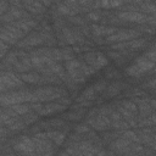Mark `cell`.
Segmentation results:
<instances>
[{"mask_svg": "<svg viewBox=\"0 0 156 156\" xmlns=\"http://www.w3.org/2000/svg\"><path fill=\"white\" fill-rule=\"evenodd\" d=\"M10 107H11V108L17 113V115H26V113H27V112H29V110H30L29 105H27L26 102L10 105Z\"/></svg>", "mask_w": 156, "mask_h": 156, "instance_id": "cell-14", "label": "cell"}, {"mask_svg": "<svg viewBox=\"0 0 156 156\" xmlns=\"http://www.w3.org/2000/svg\"><path fill=\"white\" fill-rule=\"evenodd\" d=\"M105 85H106V84H105V82H104V80H100V82H99V83H96L93 88H94V90H95V91H101V90L105 88Z\"/></svg>", "mask_w": 156, "mask_h": 156, "instance_id": "cell-22", "label": "cell"}, {"mask_svg": "<svg viewBox=\"0 0 156 156\" xmlns=\"http://www.w3.org/2000/svg\"><path fill=\"white\" fill-rule=\"evenodd\" d=\"M144 57H146L147 60H150V61H152L154 63H156V49L152 48L151 50H149L147 52H145V54H144Z\"/></svg>", "mask_w": 156, "mask_h": 156, "instance_id": "cell-18", "label": "cell"}, {"mask_svg": "<svg viewBox=\"0 0 156 156\" xmlns=\"http://www.w3.org/2000/svg\"><path fill=\"white\" fill-rule=\"evenodd\" d=\"M149 119H145L144 122H143V124H155L156 123V113H154V115H151L150 117H147Z\"/></svg>", "mask_w": 156, "mask_h": 156, "instance_id": "cell-21", "label": "cell"}, {"mask_svg": "<svg viewBox=\"0 0 156 156\" xmlns=\"http://www.w3.org/2000/svg\"><path fill=\"white\" fill-rule=\"evenodd\" d=\"M21 79H22L23 82H27V83H38V82H40L39 74H38V73H34V72L22 73Z\"/></svg>", "mask_w": 156, "mask_h": 156, "instance_id": "cell-15", "label": "cell"}, {"mask_svg": "<svg viewBox=\"0 0 156 156\" xmlns=\"http://www.w3.org/2000/svg\"><path fill=\"white\" fill-rule=\"evenodd\" d=\"M84 60L87 61L88 65H90L95 69L101 68L105 65H107V58L100 52H88L84 55Z\"/></svg>", "mask_w": 156, "mask_h": 156, "instance_id": "cell-6", "label": "cell"}, {"mask_svg": "<svg viewBox=\"0 0 156 156\" xmlns=\"http://www.w3.org/2000/svg\"><path fill=\"white\" fill-rule=\"evenodd\" d=\"M141 9H143V11L149 12V13H151V15H155V13H156V5H154V4H150V2L143 4V5H141Z\"/></svg>", "mask_w": 156, "mask_h": 156, "instance_id": "cell-17", "label": "cell"}, {"mask_svg": "<svg viewBox=\"0 0 156 156\" xmlns=\"http://www.w3.org/2000/svg\"><path fill=\"white\" fill-rule=\"evenodd\" d=\"M126 73L127 74H129V76H132V77H140V76H143L144 74V72L134 63V65H132L128 69H126Z\"/></svg>", "mask_w": 156, "mask_h": 156, "instance_id": "cell-16", "label": "cell"}, {"mask_svg": "<svg viewBox=\"0 0 156 156\" xmlns=\"http://www.w3.org/2000/svg\"><path fill=\"white\" fill-rule=\"evenodd\" d=\"M23 83H22V79L18 78L15 73L12 72H2L1 74V90L2 93H5L6 89H13V88H17V87H21Z\"/></svg>", "mask_w": 156, "mask_h": 156, "instance_id": "cell-4", "label": "cell"}, {"mask_svg": "<svg viewBox=\"0 0 156 156\" xmlns=\"http://www.w3.org/2000/svg\"><path fill=\"white\" fill-rule=\"evenodd\" d=\"M67 1H69V4H76V0H67Z\"/></svg>", "mask_w": 156, "mask_h": 156, "instance_id": "cell-25", "label": "cell"}, {"mask_svg": "<svg viewBox=\"0 0 156 156\" xmlns=\"http://www.w3.org/2000/svg\"><path fill=\"white\" fill-rule=\"evenodd\" d=\"M139 35V32L133 30V29H127V30H119L116 32L111 35L107 37L106 41L108 43H117V41H127V40H133Z\"/></svg>", "mask_w": 156, "mask_h": 156, "instance_id": "cell-5", "label": "cell"}, {"mask_svg": "<svg viewBox=\"0 0 156 156\" xmlns=\"http://www.w3.org/2000/svg\"><path fill=\"white\" fill-rule=\"evenodd\" d=\"M43 41V37L39 34H30L29 37H27L26 39H23L22 41L18 43V46L21 48H26V46H34V45H39Z\"/></svg>", "mask_w": 156, "mask_h": 156, "instance_id": "cell-10", "label": "cell"}, {"mask_svg": "<svg viewBox=\"0 0 156 156\" xmlns=\"http://www.w3.org/2000/svg\"><path fill=\"white\" fill-rule=\"evenodd\" d=\"M118 18L123 20V21H127V22H136V23L146 22V16L140 13V12H135V11L121 12V13H118Z\"/></svg>", "mask_w": 156, "mask_h": 156, "instance_id": "cell-9", "label": "cell"}, {"mask_svg": "<svg viewBox=\"0 0 156 156\" xmlns=\"http://www.w3.org/2000/svg\"><path fill=\"white\" fill-rule=\"evenodd\" d=\"M88 130H89V128L85 127V126H79V127L76 128V132H77V133H80V132H88Z\"/></svg>", "mask_w": 156, "mask_h": 156, "instance_id": "cell-23", "label": "cell"}, {"mask_svg": "<svg viewBox=\"0 0 156 156\" xmlns=\"http://www.w3.org/2000/svg\"><path fill=\"white\" fill-rule=\"evenodd\" d=\"M127 1H141V0H127Z\"/></svg>", "mask_w": 156, "mask_h": 156, "instance_id": "cell-27", "label": "cell"}, {"mask_svg": "<svg viewBox=\"0 0 156 156\" xmlns=\"http://www.w3.org/2000/svg\"><path fill=\"white\" fill-rule=\"evenodd\" d=\"M37 24V22H34V21H32V20H20V21H17V22H15L13 23V26H16L17 28H20L21 30H23V32H27V30H29V29H32L34 26Z\"/></svg>", "mask_w": 156, "mask_h": 156, "instance_id": "cell-12", "label": "cell"}, {"mask_svg": "<svg viewBox=\"0 0 156 156\" xmlns=\"http://www.w3.org/2000/svg\"><path fill=\"white\" fill-rule=\"evenodd\" d=\"M89 18H93V20H99V16H98V15H89Z\"/></svg>", "mask_w": 156, "mask_h": 156, "instance_id": "cell-24", "label": "cell"}, {"mask_svg": "<svg viewBox=\"0 0 156 156\" xmlns=\"http://www.w3.org/2000/svg\"><path fill=\"white\" fill-rule=\"evenodd\" d=\"M134 63H135V65H136V66H138V67H139L144 73H146L147 71H151V69L156 66V63H154L152 61L147 60V58H146V57H144V56H143V57H139Z\"/></svg>", "mask_w": 156, "mask_h": 156, "instance_id": "cell-11", "label": "cell"}, {"mask_svg": "<svg viewBox=\"0 0 156 156\" xmlns=\"http://www.w3.org/2000/svg\"><path fill=\"white\" fill-rule=\"evenodd\" d=\"M46 135H48V138H49L54 144H56V145L61 144V143L65 140V134L61 133V132H57V130H55V132H48Z\"/></svg>", "mask_w": 156, "mask_h": 156, "instance_id": "cell-13", "label": "cell"}, {"mask_svg": "<svg viewBox=\"0 0 156 156\" xmlns=\"http://www.w3.org/2000/svg\"><path fill=\"white\" fill-rule=\"evenodd\" d=\"M22 102H34V94H33V91L20 90V91L2 93V96H1L2 106H10V105L22 104Z\"/></svg>", "mask_w": 156, "mask_h": 156, "instance_id": "cell-1", "label": "cell"}, {"mask_svg": "<svg viewBox=\"0 0 156 156\" xmlns=\"http://www.w3.org/2000/svg\"><path fill=\"white\" fill-rule=\"evenodd\" d=\"M151 85H154V87H156V79H155V80H154V82L151 83Z\"/></svg>", "mask_w": 156, "mask_h": 156, "instance_id": "cell-26", "label": "cell"}, {"mask_svg": "<svg viewBox=\"0 0 156 156\" xmlns=\"http://www.w3.org/2000/svg\"><path fill=\"white\" fill-rule=\"evenodd\" d=\"M89 124L91 127H94L95 129H98V130H104V129H107L111 126V119H110L108 115L100 113V115H96L95 117H93L89 121Z\"/></svg>", "mask_w": 156, "mask_h": 156, "instance_id": "cell-8", "label": "cell"}, {"mask_svg": "<svg viewBox=\"0 0 156 156\" xmlns=\"http://www.w3.org/2000/svg\"><path fill=\"white\" fill-rule=\"evenodd\" d=\"M154 140H155V143H156V136H155V139H154Z\"/></svg>", "mask_w": 156, "mask_h": 156, "instance_id": "cell-28", "label": "cell"}, {"mask_svg": "<svg viewBox=\"0 0 156 156\" xmlns=\"http://www.w3.org/2000/svg\"><path fill=\"white\" fill-rule=\"evenodd\" d=\"M15 149H17L21 154H37L33 138L22 136V138L18 139L17 143L15 144Z\"/></svg>", "mask_w": 156, "mask_h": 156, "instance_id": "cell-7", "label": "cell"}, {"mask_svg": "<svg viewBox=\"0 0 156 156\" xmlns=\"http://www.w3.org/2000/svg\"><path fill=\"white\" fill-rule=\"evenodd\" d=\"M23 35H24V32L21 30L20 28H17L13 24L4 26L2 29H1V41H5L9 45L16 43Z\"/></svg>", "mask_w": 156, "mask_h": 156, "instance_id": "cell-3", "label": "cell"}, {"mask_svg": "<svg viewBox=\"0 0 156 156\" xmlns=\"http://www.w3.org/2000/svg\"><path fill=\"white\" fill-rule=\"evenodd\" d=\"M58 11H60L61 13H63V15H72V13H73V12L71 11V9H69L68 5H60V6H58Z\"/></svg>", "mask_w": 156, "mask_h": 156, "instance_id": "cell-20", "label": "cell"}, {"mask_svg": "<svg viewBox=\"0 0 156 156\" xmlns=\"http://www.w3.org/2000/svg\"><path fill=\"white\" fill-rule=\"evenodd\" d=\"M123 136L124 138H127L128 140H130V141H138L139 139H138V136H136V134L134 133V132H130V130H127V132H124L123 133Z\"/></svg>", "mask_w": 156, "mask_h": 156, "instance_id": "cell-19", "label": "cell"}, {"mask_svg": "<svg viewBox=\"0 0 156 156\" xmlns=\"http://www.w3.org/2000/svg\"><path fill=\"white\" fill-rule=\"evenodd\" d=\"M34 94V102H43V101H51L57 98L65 96L66 93L58 88H39L33 91Z\"/></svg>", "mask_w": 156, "mask_h": 156, "instance_id": "cell-2", "label": "cell"}]
</instances>
